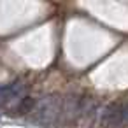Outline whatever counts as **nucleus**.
Listing matches in <instances>:
<instances>
[{"label": "nucleus", "mask_w": 128, "mask_h": 128, "mask_svg": "<svg viewBox=\"0 0 128 128\" xmlns=\"http://www.w3.org/2000/svg\"><path fill=\"white\" fill-rule=\"evenodd\" d=\"M30 116L40 124H54L63 114V100L56 95H48L32 102Z\"/></svg>", "instance_id": "f257e3e1"}, {"label": "nucleus", "mask_w": 128, "mask_h": 128, "mask_svg": "<svg viewBox=\"0 0 128 128\" xmlns=\"http://www.w3.org/2000/svg\"><path fill=\"white\" fill-rule=\"evenodd\" d=\"M128 124V104H112L100 114L102 128H121Z\"/></svg>", "instance_id": "f03ea898"}, {"label": "nucleus", "mask_w": 128, "mask_h": 128, "mask_svg": "<svg viewBox=\"0 0 128 128\" xmlns=\"http://www.w3.org/2000/svg\"><path fill=\"white\" fill-rule=\"evenodd\" d=\"M25 86L21 82H11L6 86H0V107H12L23 105L25 98Z\"/></svg>", "instance_id": "7ed1b4c3"}]
</instances>
